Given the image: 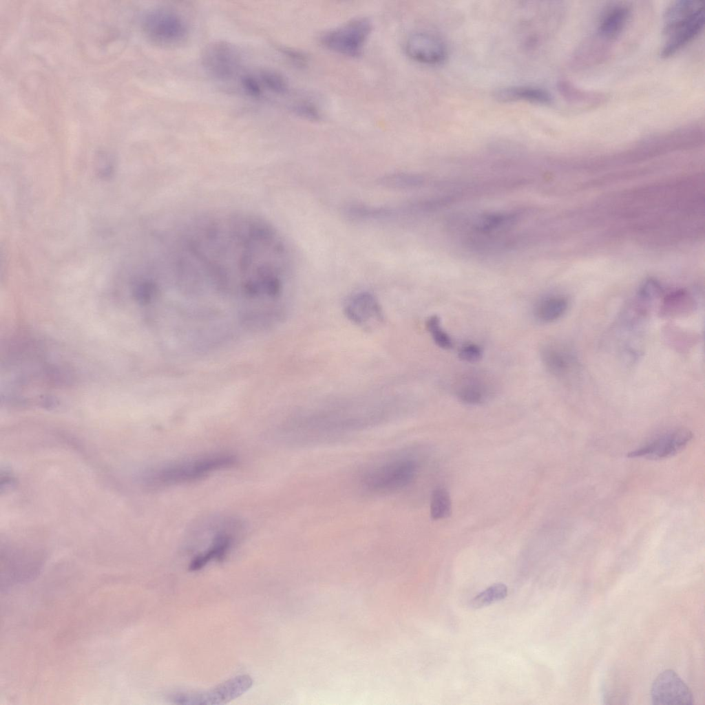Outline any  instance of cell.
Segmentation results:
<instances>
[{"mask_svg": "<svg viewBox=\"0 0 705 705\" xmlns=\"http://www.w3.org/2000/svg\"><path fill=\"white\" fill-rule=\"evenodd\" d=\"M543 364L548 372L563 381H578L581 366L575 350L561 341H549L540 349Z\"/></svg>", "mask_w": 705, "mask_h": 705, "instance_id": "10", "label": "cell"}, {"mask_svg": "<svg viewBox=\"0 0 705 705\" xmlns=\"http://www.w3.org/2000/svg\"><path fill=\"white\" fill-rule=\"evenodd\" d=\"M1 491L3 490V489H6V490H7L8 489L13 486V484L14 483V478L12 476H11V474L8 472V470H6L4 474L1 472Z\"/></svg>", "mask_w": 705, "mask_h": 705, "instance_id": "29", "label": "cell"}, {"mask_svg": "<svg viewBox=\"0 0 705 705\" xmlns=\"http://www.w3.org/2000/svg\"><path fill=\"white\" fill-rule=\"evenodd\" d=\"M202 63L205 70L213 78L228 81L240 71L242 59L233 45L219 41L206 46L202 52Z\"/></svg>", "mask_w": 705, "mask_h": 705, "instance_id": "9", "label": "cell"}, {"mask_svg": "<svg viewBox=\"0 0 705 705\" xmlns=\"http://www.w3.org/2000/svg\"><path fill=\"white\" fill-rule=\"evenodd\" d=\"M263 90L276 95H284L288 92V83L280 72L271 69H262L257 76Z\"/></svg>", "mask_w": 705, "mask_h": 705, "instance_id": "22", "label": "cell"}, {"mask_svg": "<svg viewBox=\"0 0 705 705\" xmlns=\"http://www.w3.org/2000/svg\"><path fill=\"white\" fill-rule=\"evenodd\" d=\"M404 50L410 59L424 65H439L448 56L447 48L441 39L423 32L410 34L405 41Z\"/></svg>", "mask_w": 705, "mask_h": 705, "instance_id": "12", "label": "cell"}, {"mask_svg": "<svg viewBox=\"0 0 705 705\" xmlns=\"http://www.w3.org/2000/svg\"><path fill=\"white\" fill-rule=\"evenodd\" d=\"M142 28L151 43L165 48L183 44L189 34L185 18L168 7L155 8L147 12L142 21Z\"/></svg>", "mask_w": 705, "mask_h": 705, "instance_id": "5", "label": "cell"}, {"mask_svg": "<svg viewBox=\"0 0 705 705\" xmlns=\"http://www.w3.org/2000/svg\"><path fill=\"white\" fill-rule=\"evenodd\" d=\"M237 463V457L229 452L205 453L151 466L143 472L140 481L151 489L177 486L201 480Z\"/></svg>", "mask_w": 705, "mask_h": 705, "instance_id": "2", "label": "cell"}, {"mask_svg": "<svg viewBox=\"0 0 705 705\" xmlns=\"http://www.w3.org/2000/svg\"><path fill=\"white\" fill-rule=\"evenodd\" d=\"M371 21L365 17L353 19L341 25L330 30L320 38L326 49L348 57H358L372 32Z\"/></svg>", "mask_w": 705, "mask_h": 705, "instance_id": "6", "label": "cell"}, {"mask_svg": "<svg viewBox=\"0 0 705 705\" xmlns=\"http://www.w3.org/2000/svg\"><path fill=\"white\" fill-rule=\"evenodd\" d=\"M483 350L480 346L474 343H467L459 350V357L463 361L468 363L477 362L481 359Z\"/></svg>", "mask_w": 705, "mask_h": 705, "instance_id": "28", "label": "cell"}, {"mask_svg": "<svg viewBox=\"0 0 705 705\" xmlns=\"http://www.w3.org/2000/svg\"><path fill=\"white\" fill-rule=\"evenodd\" d=\"M452 512V502L448 492L438 487L434 490L430 502V515L433 519H442L448 517Z\"/></svg>", "mask_w": 705, "mask_h": 705, "instance_id": "23", "label": "cell"}, {"mask_svg": "<svg viewBox=\"0 0 705 705\" xmlns=\"http://www.w3.org/2000/svg\"><path fill=\"white\" fill-rule=\"evenodd\" d=\"M21 552L13 556L6 554L4 566L1 565V587L6 588L31 579L37 574L39 561Z\"/></svg>", "mask_w": 705, "mask_h": 705, "instance_id": "15", "label": "cell"}, {"mask_svg": "<svg viewBox=\"0 0 705 705\" xmlns=\"http://www.w3.org/2000/svg\"><path fill=\"white\" fill-rule=\"evenodd\" d=\"M426 327L433 341L439 347L443 349L452 348V339L441 326V320L437 315H432L427 319Z\"/></svg>", "mask_w": 705, "mask_h": 705, "instance_id": "25", "label": "cell"}, {"mask_svg": "<svg viewBox=\"0 0 705 705\" xmlns=\"http://www.w3.org/2000/svg\"><path fill=\"white\" fill-rule=\"evenodd\" d=\"M652 703L656 705L693 704L691 691L680 677L666 670L655 679L651 690Z\"/></svg>", "mask_w": 705, "mask_h": 705, "instance_id": "11", "label": "cell"}, {"mask_svg": "<svg viewBox=\"0 0 705 705\" xmlns=\"http://www.w3.org/2000/svg\"><path fill=\"white\" fill-rule=\"evenodd\" d=\"M54 347L30 335L6 342L1 357V395L7 403L51 406L72 386L73 369Z\"/></svg>", "mask_w": 705, "mask_h": 705, "instance_id": "1", "label": "cell"}, {"mask_svg": "<svg viewBox=\"0 0 705 705\" xmlns=\"http://www.w3.org/2000/svg\"><path fill=\"white\" fill-rule=\"evenodd\" d=\"M494 98L502 102L528 101L538 104H549L551 96L546 90L531 86H512L501 88L494 93Z\"/></svg>", "mask_w": 705, "mask_h": 705, "instance_id": "20", "label": "cell"}, {"mask_svg": "<svg viewBox=\"0 0 705 705\" xmlns=\"http://www.w3.org/2000/svg\"><path fill=\"white\" fill-rule=\"evenodd\" d=\"M491 389L483 378L470 375L462 379L456 388V394L461 401L476 406L485 402L490 394Z\"/></svg>", "mask_w": 705, "mask_h": 705, "instance_id": "19", "label": "cell"}, {"mask_svg": "<svg viewBox=\"0 0 705 705\" xmlns=\"http://www.w3.org/2000/svg\"><path fill=\"white\" fill-rule=\"evenodd\" d=\"M207 525L211 534L209 545L191 560L189 567L191 571L202 569L212 560H222L241 529L240 521L231 518L212 520Z\"/></svg>", "mask_w": 705, "mask_h": 705, "instance_id": "7", "label": "cell"}, {"mask_svg": "<svg viewBox=\"0 0 705 705\" xmlns=\"http://www.w3.org/2000/svg\"><path fill=\"white\" fill-rule=\"evenodd\" d=\"M248 675H238L219 684L213 689L202 692L180 693L171 697L174 704L182 705H213L227 703L241 696L253 685Z\"/></svg>", "mask_w": 705, "mask_h": 705, "instance_id": "8", "label": "cell"}, {"mask_svg": "<svg viewBox=\"0 0 705 705\" xmlns=\"http://www.w3.org/2000/svg\"><path fill=\"white\" fill-rule=\"evenodd\" d=\"M240 85L243 92L251 97L260 98L263 94L264 90L257 76L251 74L240 76Z\"/></svg>", "mask_w": 705, "mask_h": 705, "instance_id": "27", "label": "cell"}, {"mask_svg": "<svg viewBox=\"0 0 705 705\" xmlns=\"http://www.w3.org/2000/svg\"><path fill=\"white\" fill-rule=\"evenodd\" d=\"M569 308L566 297L551 294L540 298L534 304L533 314L535 319L543 324L552 323L560 319Z\"/></svg>", "mask_w": 705, "mask_h": 705, "instance_id": "17", "label": "cell"}, {"mask_svg": "<svg viewBox=\"0 0 705 705\" xmlns=\"http://www.w3.org/2000/svg\"><path fill=\"white\" fill-rule=\"evenodd\" d=\"M507 595V587L503 583H495L478 593L470 602V606L480 609L501 600Z\"/></svg>", "mask_w": 705, "mask_h": 705, "instance_id": "24", "label": "cell"}, {"mask_svg": "<svg viewBox=\"0 0 705 705\" xmlns=\"http://www.w3.org/2000/svg\"><path fill=\"white\" fill-rule=\"evenodd\" d=\"M659 307L661 317L675 318L687 315L696 308V302L691 294L683 289L667 294Z\"/></svg>", "mask_w": 705, "mask_h": 705, "instance_id": "18", "label": "cell"}, {"mask_svg": "<svg viewBox=\"0 0 705 705\" xmlns=\"http://www.w3.org/2000/svg\"><path fill=\"white\" fill-rule=\"evenodd\" d=\"M418 469V461L411 454L397 452L366 465L358 481L368 494H392L408 487L415 479Z\"/></svg>", "mask_w": 705, "mask_h": 705, "instance_id": "3", "label": "cell"}, {"mask_svg": "<svg viewBox=\"0 0 705 705\" xmlns=\"http://www.w3.org/2000/svg\"><path fill=\"white\" fill-rule=\"evenodd\" d=\"M692 437V433L688 430L682 428L674 430L656 437L635 451L629 452L627 454V456L653 460L668 458L684 448Z\"/></svg>", "mask_w": 705, "mask_h": 705, "instance_id": "13", "label": "cell"}, {"mask_svg": "<svg viewBox=\"0 0 705 705\" xmlns=\"http://www.w3.org/2000/svg\"><path fill=\"white\" fill-rule=\"evenodd\" d=\"M663 32L667 37L661 56L668 58L693 41L704 25V3L682 0L673 3L664 14Z\"/></svg>", "mask_w": 705, "mask_h": 705, "instance_id": "4", "label": "cell"}, {"mask_svg": "<svg viewBox=\"0 0 705 705\" xmlns=\"http://www.w3.org/2000/svg\"><path fill=\"white\" fill-rule=\"evenodd\" d=\"M345 314L353 323L369 328L380 323L383 313L377 298L370 293L362 291L349 297L344 307Z\"/></svg>", "mask_w": 705, "mask_h": 705, "instance_id": "14", "label": "cell"}, {"mask_svg": "<svg viewBox=\"0 0 705 705\" xmlns=\"http://www.w3.org/2000/svg\"><path fill=\"white\" fill-rule=\"evenodd\" d=\"M291 110L297 116L311 120H318L320 112L317 106L307 100L298 101L291 106Z\"/></svg>", "mask_w": 705, "mask_h": 705, "instance_id": "26", "label": "cell"}, {"mask_svg": "<svg viewBox=\"0 0 705 705\" xmlns=\"http://www.w3.org/2000/svg\"><path fill=\"white\" fill-rule=\"evenodd\" d=\"M425 182V178L417 173L396 172L386 174L378 179V184L385 188L405 190L419 188Z\"/></svg>", "mask_w": 705, "mask_h": 705, "instance_id": "21", "label": "cell"}, {"mask_svg": "<svg viewBox=\"0 0 705 705\" xmlns=\"http://www.w3.org/2000/svg\"><path fill=\"white\" fill-rule=\"evenodd\" d=\"M630 16V9L626 6L615 5L609 8L599 22V35L608 41L615 40L625 29Z\"/></svg>", "mask_w": 705, "mask_h": 705, "instance_id": "16", "label": "cell"}]
</instances>
